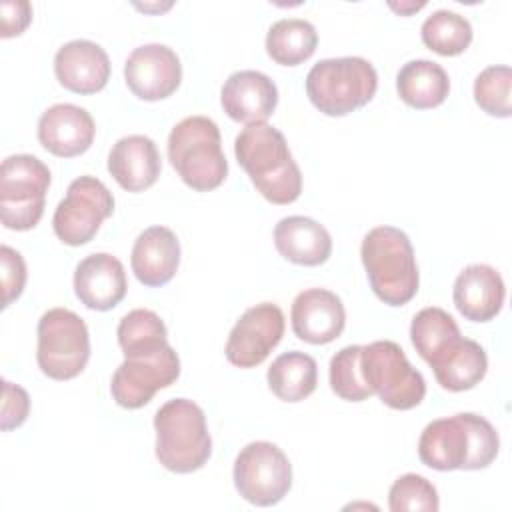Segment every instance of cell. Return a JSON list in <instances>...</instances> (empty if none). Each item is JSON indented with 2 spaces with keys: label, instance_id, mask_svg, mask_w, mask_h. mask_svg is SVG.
<instances>
[{
  "label": "cell",
  "instance_id": "cell-5",
  "mask_svg": "<svg viewBox=\"0 0 512 512\" xmlns=\"http://www.w3.org/2000/svg\"><path fill=\"white\" fill-rule=\"evenodd\" d=\"M168 160L182 182L196 192L214 190L228 176L218 124L206 116H188L172 128Z\"/></svg>",
  "mask_w": 512,
  "mask_h": 512
},
{
  "label": "cell",
  "instance_id": "cell-18",
  "mask_svg": "<svg viewBox=\"0 0 512 512\" xmlns=\"http://www.w3.org/2000/svg\"><path fill=\"white\" fill-rule=\"evenodd\" d=\"M220 102L232 120L246 126L258 124L276 110L278 88L272 78L258 70H238L226 78Z\"/></svg>",
  "mask_w": 512,
  "mask_h": 512
},
{
  "label": "cell",
  "instance_id": "cell-9",
  "mask_svg": "<svg viewBox=\"0 0 512 512\" xmlns=\"http://www.w3.org/2000/svg\"><path fill=\"white\" fill-rule=\"evenodd\" d=\"M360 364L368 388L388 408L410 410L424 400V376L408 362L396 342L376 340L362 346Z\"/></svg>",
  "mask_w": 512,
  "mask_h": 512
},
{
  "label": "cell",
  "instance_id": "cell-28",
  "mask_svg": "<svg viewBox=\"0 0 512 512\" xmlns=\"http://www.w3.org/2000/svg\"><path fill=\"white\" fill-rule=\"evenodd\" d=\"M116 336L124 356L154 352L168 346L166 324L148 308H136L122 316Z\"/></svg>",
  "mask_w": 512,
  "mask_h": 512
},
{
  "label": "cell",
  "instance_id": "cell-8",
  "mask_svg": "<svg viewBox=\"0 0 512 512\" xmlns=\"http://www.w3.org/2000/svg\"><path fill=\"white\" fill-rule=\"evenodd\" d=\"M90 334L86 322L68 308H50L38 320L36 360L52 380H72L88 364Z\"/></svg>",
  "mask_w": 512,
  "mask_h": 512
},
{
  "label": "cell",
  "instance_id": "cell-16",
  "mask_svg": "<svg viewBox=\"0 0 512 512\" xmlns=\"http://www.w3.org/2000/svg\"><path fill=\"white\" fill-rule=\"evenodd\" d=\"M128 282L122 262L108 254L96 252L78 262L74 270V292L78 300L98 312L112 310L126 296Z\"/></svg>",
  "mask_w": 512,
  "mask_h": 512
},
{
  "label": "cell",
  "instance_id": "cell-33",
  "mask_svg": "<svg viewBox=\"0 0 512 512\" xmlns=\"http://www.w3.org/2000/svg\"><path fill=\"white\" fill-rule=\"evenodd\" d=\"M388 506L392 512H436L440 508V498L430 480L420 474H404L390 486Z\"/></svg>",
  "mask_w": 512,
  "mask_h": 512
},
{
  "label": "cell",
  "instance_id": "cell-13",
  "mask_svg": "<svg viewBox=\"0 0 512 512\" xmlns=\"http://www.w3.org/2000/svg\"><path fill=\"white\" fill-rule=\"evenodd\" d=\"M284 334V314L272 302L248 308L230 330L224 354L238 368L262 364Z\"/></svg>",
  "mask_w": 512,
  "mask_h": 512
},
{
  "label": "cell",
  "instance_id": "cell-4",
  "mask_svg": "<svg viewBox=\"0 0 512 512\" xmlns=\"http://www.w3.org/2000/svg\"><path fill=\"white\" fill-rule=\"evenodd\" d=\"M156 458L176 474L200 470L212 454V438L206 426L204 410L188 400L174 398L162 404L154 414Z\"/></svg>",
  "mask_w": 512,
  "mask_h": 512
},
{
  "label": "cell",
  "instance_id": "cell-11",
  "mask_svg": "<svg viewBox=\"0 0 512 512\" xmlns=\"http://www.w3.org/2000/svg\"><path fill=\"white\" fill-rule=\"evenodd\" d=\"M112 212L114 196L104 182L94 176H78L70 182L64 200L58 202L52 228L64 244L82 246L96 236L100 224Z\"/></svg>",
  "mask_w": 512,
  "mask_h": 512
},
{
  "label": "cell",
  "instance_id": "cell-25",
  "mask_svg": "<svg viewBox=\"0 0 512 512\" xmlns=\"http://www.w3.org/2000/svg\"><path fill=\"white\" fill-rule=\"evenodd\" d=\"M398 96L416 110L440 106L450 92V78L446 70L432 60H410L396 76Z\"/></svg>",
  "mask_w": 512,
  "mask_h": 512
},
{
  "label": "cell",
  "instance_id": "cell-14",
  "mask_svg": "<svg viewBox=\"0 0 512 512\" xmlns=\"http://www.w3.org/2000/svg\"><path fill=\"white\" fill-rule=\"evenodd\" d=\"M124 80L140 100H164L180 86L182 64L170 46L158 42L144 44L126 58Z\"/></svg>",
  "mask_w": 512,
  "mask_h": 512
},
{
  "label": "cell",
  "instance_id": "cell-22",
  "mask_svg": "<svg viewBox=\"0 0 512 512\" xmlns=\"http://www.w3.org/2000/svg\"><path fill=\"white\" fill-rule=\"evenodd\" d=\"M162 170L160 154L152 138L130 134L120 138L108 154V172L126 192L150 188Z\"/></svg>",
  "mask_w": 512,
  "mask_h": 512
},
{
  "label": "cell",
  "instance_id": "cell-26",
  "mask_svg": "<svg viewBox=\"0 0 512 512\" xmlns=\"http://www.w3.org/2000/svg\"><path fill=\"white\" fill-rule=\"evenodd\" d=\"M268 386L284 402L308 398L318 384V366L310 354L292 350L280 354L268 368Z\"/></svg>",
  "mask_w": 512,
  "mask_h": 512
},
{
  "label": "cell",
  "instance_id": "cell-32",
  "mask_svg": "<svg viewBox=\"0 0 512 512\" xmlns=\"http://www.w3.org/2000/svg\"><path fill=\"white\" fill-rule=\"evenodd\" d=\"M510 66H488L474 80V100L490 116L508 118L512 114L510 106Z\"/></svg>",
  "mask_w": 512,
  "mask_h": 512
},
{
  "label": "cell",
  "instance_id": "cell-37",
  "mask_svg": "<svg viewBox=\"0 0 512 512\" xmlns=\"http://www.w3.org/2000/svg\"><path fill=\"white\" fill-rule=\"evenodd\" d=\"M424 6V2H420V4H400V6H396L394 2H390V8L392 10H396V12H400V14H410V12H414V10H420Z\"/></svg>",
  "mask_w": 512,
  "mask_h": 512
},
{
  "label": "cell",
  "instance_id": "cell-34",
  "mask_svg": "<svg viewBox=\"0 0 512 512\" xmlns=\"http://www.w3.org/2000/svg\"><path fill=\"white\" fill-rule=\"evenodd\" d=\"M0 276H2V308H8L24 290L26 284V264L20 252L2 244L0 246Z\"/></svg>",
  "mask_w": 512,
  "mask_h": 512
},
{
  "label": "cell",
  "instance_id": "cell-35",
  "mask_svg": "<svg viewBox=\"0 0 512 512\" xmlns=\"http://www.w3.org/2000/svg\"><path fill=\"white\" fill-rule=\"evenodd\" d=\"M30 412V396L28 392L18 386L12 384L8 380L2 382V414H0V428L4 432L18 428L26 422Z\"/></svg>",
  "mask_w": 512,
  "mask_h": 512
},
{
  "label": "cell",
  "instance_id": "cell-31",
  "mask_svg": "<svg viewBox=\"0 0 512 512\" xmlns=\"http://www.w3.org/2000/svg\"><path fill=\"white\" fill-rule=\"evenodd\" d=\"M362 346L352 344L338 350L330 360V388L336 396L348 402H362L372 396L362 374Z\"/></svg>",
  "mask_w": 512,
  "mask_h": 512
},
{
  "label": "cell",
  "instance_id": "cell-1",
  "mask_svg": "<svg viewBox=\"0 0 512 512\" xmlns=\"http://www.w3.org/2000/svg\"><path fill=\"white\" fill-rule=\"evenodd\" d=\"M500 450L496 428L474 412H460L426 424L418 440L420 460L434 470H480Z\"/></svg>",
  "mask_w": 512,
  "mask_h": 512
},
{
  "label": "cell",
  "instance_id": "cell-20",
  "mask_svg": "<svg viewBox=\"0 0 512 512\" xmlns=\"http://www.w3.org/2000/svg\"><path fill=\"white\" fill-rule=\"evenodd\" d=\"M456 310L472 322H488L502 310L506 286L500 272L488 264H470L454 280Z\"/></svg>",
  "mask_w": 512,
  "mask_h": 512
},
{
  "label": "cell",
  "instance_id": "cell-24",
  "mask_svg": "<svg viewBox=\"0 0 512 512\" xmlns=\"http://www.w3.org/2000/svg\"><path fill=\"white\" fill-rule=\"evenodd\" d=\"M274 244L280 256L300 266H318L330 258V232L308 216H286L274 226Z\"/></svg>",
  "mask_w": 512,
  "mask_h": 512
},
{
  "label": "cell",
  "instance_id": "cell-15",
  "mask_svg": "<svg viewBox=\"0 0 512 512\" xmlns=\"http://www.w3.org/2000/svg\"><path fill=\"white\" fill-rule=\"evenodd\" d=\"M294 334L308 344H328L336 340L346 324V310L334 292L308 288L300 292L290 310Z\"/></svg>",
  "mask_w": 512,
  "mask_h": 512
},
{
  "label": "cell",
  "instance_id": "cell-7",
  "mask_svg": "<svg viewBox=\"0 0 512 512\" xmlns=\"http://www.w3.org/2000/svg\"><path fill=\"white\" fill-rule=\"evenodd\" d=\"M50 186L48 166L32 154H12L0 166V220L10 230L34 228Z\"/></svg>",
  "mask_w": 512,
  "mask_h": 512
},
{
  "label": "cell",
  "instance_id": "cell-12",
  "mask_svg": "<svg viewBox=\"0 0 512 512\" xmlns=\"http://www.w3.org/2000/svg\"><path fill=\"white\" fill-rule=\"evenodd\" d=\"M180 376V358L168 344L154 352L124 356L110 382L112 398L118 406L136 410L146 406L152 396Z\"/></svg>",
  "mask_w": 512,
  "mask_h": 512
},
{
  "label": "cell",
  "instance_id": "cell-19",
  "mask_svg": "<svg viewBox=\"0 0 512 512\" xmlns=\"http://www.w3.org/2000/svg\"><path fill=\"white\" fill-rule=\"evenodd\" d=\"M94 134V118L76 104H54L38 120L40 144L60 158L84 154L92 146Z\"/></svg>",
  "mask_w": 512,
  "mask_h": 512
},
{
  "label": "cell",
  "instance_id": "cell-27",
  "mask_svg": "<svg viewBox=\"0 0 512 512\" xmlns=\"http://www.w3.org/2000/svg\"><path fill=\"white\" fill-rule=\"evenodd\" d=\"M318 46V32L302 18H282L268 28L266 52L282 66H298L308 60Z\"/></svg>",
  "mask_w": 512,
  "mask_h": 512
},
{
  "label": "cell",
  "instance_id": "cell-30",
  "mask_svg": "<svg viewBox=\"0 0 512 512\" xmlns=\"http://www.w3.org/2000/svg\"><path fill=\"white\" fill-rule=\"evenodd\" d=\"M460 330L456 320L438 306H428L416 312L410 324V340L426 362L438 354L450 340L458 338Z\"/></svg>",
  "mask_w": 512,
  "mask_h": 512
},
{
  "label": "cell",
  "instance_id": "cell-29",
  "mask_svg": "<svg viewBox=\"0 0 512 512\" xmlns=\"http://www.w3.org/2000/svg\"><path fill=\"white\" fill-rule=\"evenodd\" d=\"M422 42L440 56L462 54L472 42L468 18L452 10H436L422 24Z\"/></svg>",
  "mask_w": 512,
  "mask_h": 512
},
{
  "label": "cell",
  "instance_id": "cell-2",
  "mask_svg": "<svg viewBox=\"0 0 512 512\" xmlns=\"http://www.w3.org/2000/svg\"><path fill=\"white\" fill-rule=\"evenodd\" d=\"M234 154L268 202L290 204L298 200L302 174L278 128L266 122L248 124L234 140Z\"/></svg>",
  "mask_w": 512,
  "mask_h": 512
},
{
  "label": "cell",
  "instance_id": "cell-23",
  "mask_svg": "<svg viewBox=\"0 0 512 512\" xmlns=\"http://www.w3.org/2000/svg\"><path fill=\"white\" fill-rule=\"evenodd\" d=\"M438 384L450 392H464L474 388L488 370L484 348L470 338L450 340L438 354L428 360Z\"/></svg>",
  "mask_w": 512,
  "mask_h": 512
},
{
  "label": "cell",
  "instance_id": "cell-6",
  "mask_svg": "<svg viewBox=\"0 0 512 512\" xmlns=\"http://www.w3.org/2000/svg\"><path fill=\"white\" fill-rule=\"evenodd\" d=\"M376 88V68L360 56L320 60L306 76V94L326 116H346L366 106Z\"/></svg>",
  "mask_w": 512,
  "mask_h": 512
},
{
  "label": "cell",
  "instance_id": "cell-10",
  "mask_svg": "<svg viewBox=\"0 0 512 512\" xmlns=\"http://www.w3.org/2000/svg\"><path fill=\"white\" fill-rule=\"evenodd\" d=\"M234 486L254 506H274L292 488V464L272 442L246 444L234 460Z\"/></svg>",
  "mask_w": 512,
  "mask_h": 512
},
{
  "label": "cell",
  "instance_id": "cell-21",
  "mask_svg": "<svg viewBox=\"0 0 512 512\" xmlns=\"http://www.w3.org/2000/svg\"><path fill=\"white\" fill-rule=\"evenodd\" d=\"M132 272L144 286L158 288L168 284L180 264V242L166 226H150L138 234L132 256Z\"/></svg>",
  "mask_w": 512,
  "mask_h": 512
},
{
  "label": "cell",
  "instance_id": "cell-3",
  "mask_svg": "<svg viewBox=\"0 0 512 512\" xmlns=\"http://www.w3.org/2000/svg\"><path fill=\"white\" fill-rule=\"evenodd\" d=\"M362 264L374 294L388 306L410 302L420 284L412 242L396 226L372 228L360 246Z\"/></svg>",
  "mask_w": 512,
  "mask_h": 512
},
{
  "label": "cell",
  "instance_id": "cell-36",
  "mask_svg": "<svg viewBox=\"0 0 512 512\" xmlns=\"http://www.w3.org/2000/svg\"><path fill=\"white\" fill-rule=\"evenodd\" d=\"M0 16H2V38L18 36L26 30L32 20V6L24 0H4L0 2Z\"/></svg>",
  "mask_w": 512,
  "mask_h": 512
},
{
  "label": "cell",
  "instance_id": "cell-17",
  "mask_svg": "<svg viewBox=\"0 0 512 512\" xmlns=\"http://www.w3.org/2000/svg\"><path fill=\"white\" fill-rule=\"evenodd\" d=\"M58 82L76 94H96L110 78V58L106 50L92 40H70L54 56Z\"/></svg>",
  "mask_w": 512,
  "mask_h": 512
}]
</instances>
